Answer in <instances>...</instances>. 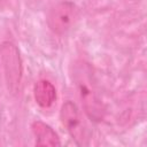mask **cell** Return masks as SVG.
<instances>
[{"mask_svg": "<svg viewBox=\"0 0 147 147\" xmlns=\"http://www.w3.org/2000/svg\"><path fill=\"white\" fill-rule=\"evenodd\" d=\"M74 80L87 117L93 122L101 121L103 117L105 108L95 90L91 69L86 63L80 62V64L75 65Z\"/></svg>", "mask_w": 147, "mask_h": 147, "instance_id": "1", "label": "cell"}, {"mask_svg": "<svg viewBox=\"0 0 147 147\" xmlns=\"http://www.w3.org/2000/svg\"><path fill=\"white\" fill-rule=\"evenodd\" d=\"M0 55L7 88L13 95H16L20 91L23 72L20 52L14 44L5 41L0 46Z\"/></svg>", "mask_w": 147, "mask_h": 147, "instance_id": "2", "label": "cell"}, {"mask_svg": "<svg viewBox=\"0 0 147 147\" xmlns=\"http://www.w3.org/2000/svg\"><path fill=\"white\" fill-rule=\"evenodd\" d=\"M60 118L65 127L67 132L70 134L72 140L78 146H87L90 140V133L83 122L78 107L72 101H65L60 111Z\"/></svg>", "mask_w": 147, "mask_h": 147, "instance_id": "3", "label": "cell"}, {"mask_svg": "<svg viewBox=\"0 0 147 147\" xmlns=\"http://www.w3.org/2000/svg\"><path fill=\"white\" fill-rule=\"evenodd\" d=\"M77 7L72 2H59L49 10L47 15V25L55 34L63 36L72 28L77 18Z\"/></svg>", "mask_w": 147, "mask_h": 147, "instance_id": "4", "label": "cell"}, {"mask_svg": "<svg viewBox=\"0 0 147 147\" xmlns=\"http://www.w3.org/2000/svg\"><path fill=\"white\" fill-rule=\"evenodd\" d=\"M33 136L36 137V145L40 147H56L61 146L57 133L46 123L36 121L31 125Z\"/></svg>", "mask_w": 147, "mask_h": 147, "instance_id": "5", "label": "cell"}, {"mask_svg": "<svg viewBox=\"0 0 147 147\" xmlns=\"http://www.w3.org/2000/svg\"><path fill=\"white\" fill-rule=\"evenodd\" d=\"M33 94L37 105L41 108L52 107L56 100V88L49 80L46 79H40L36 83Z\"/></svg>", "mask_w": 147, "mask_h": 147, "instance_id": "6", "label": "cell"}]
</instances>
